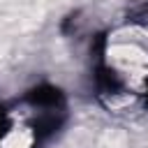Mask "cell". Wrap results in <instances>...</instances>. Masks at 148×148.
<instances>
[{"label": "cell", "instance_id": "2", "mask_svg": "<svg viewBox=\"0 0 148 148\" xmlns=\"http://www.w3.org/2000/svg\"><path fill=\"white\" fill-rule=\"evenodd\" d=\"M35 146V132L30 127H9L0 136V148H32Z\"/></svg>", "mask_w": 148, "mask_h": 148}, {"label": "cell", "instance_id": "1", "mask_svg": "<svg viewBox=\"0 0 148 148\" xmlns=\"http://www.w3.org/2000/svg\"><path fill=\"white\" fill-rule=\"evenodd\" d=\"M109 67L127 83H141L148 79V49L136 39H113L106 51Z\"/></svg>", "mask_w": 148, "mask_h": 148}]
</instances>
